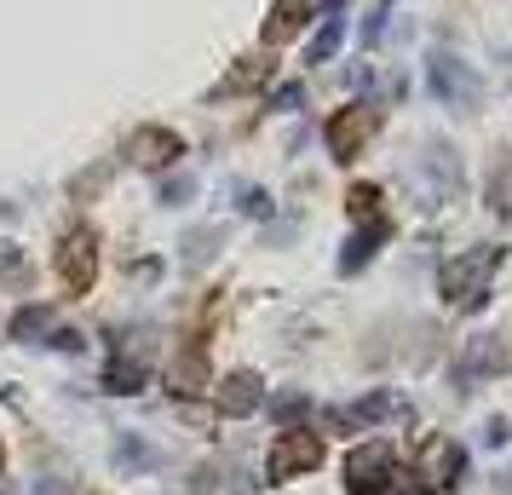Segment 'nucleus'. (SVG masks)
Returning a JSON list of instances; mask_svg holds the SVG:
<instances>
[{"label":"nucleus","mask_w":512,"mask_h":495,"mask_svg":"<svg viewBox=\"0 0 512 495\" xmlns=\"http://www.w3.org/2000/svg\"><path fill=\"white\" fill-rule=\"evenodd\" d=\"M52 265H58V283L70 294H87L98 283V231L93 225H70L52 248Z\"/></svg>","instance_id":"1"},{"label":"nucleus","mask_w":512,"mask_h":495,"mask_svg":"<svg viewBox=\"0 0 512 495\" xmlns=\"http://www.w3.org/2000/svg\"><path fill=\"white\" fill-rule=\"evenodd\" d=\"M495 265H501V248H478L472 260H449L443 265V277H438L443 300H449V306H484Z\"/></svg>","instance_id":"2"},{"label":"nucleus","mask_w":512,"mask_h":495,"mask_svg":"<svg viewBox=\"0 0 512 495\" xmlns=\"http://www.w3.org/2000/svg\"><path fill=\"white\" fill-rule=\"evenodd\" d=\"M374 127H380V110H374V104H346V110H334L328 127H323L328 156H334V162H357L363 144L374 139Z\"/></svg>","instance_id":"3"},{"label":"nucleus","mask_w":512,"mask_h":495,"mask_svg":"<svg viewBox=\"0 0 512 495\" xmlns=\"http://www.w3.org/2000/svg\"><path fill=\"white\" fill-rule=\"evenodd\" d=\"M317 461H323V438L305 432V426H288L277 444H271V455H265V472H271V484H288V478L311 472Z\"/></svg>","instance_id":"4"},{"label":"nucleus","mask_w":512,"mask_h":495,"mask_svg":"<svg viewBox=\"0 0 512 495\" xmlns=\"http://www.w3.org/2000/svg\"><path fill=\"white\" fill-rule=\"evenodd\" d=\"M397 484V461L386 444H357L346 455V490L351 495H386Z\"/></svg>","instance_id":"5"},{"label":"nucleus","mask_w":512,"mask_h":495,"mask_svg":"<svg viewBox=\"0 0 512 495\" xmlns=\"http://www.w3.org/2000/svg\"><path fill=\"white\" fill-rule=\"evenodd\" d=\"M426 81H432V93H438L443 104H455V110H466V104H478V98H484L478 75L466 70L461 58H449V52H438V58L426 64Z\"/></svg>","instance_id":"6"},{"label":"nucleus","mask_w":512,"mask_h":495,"mask_svg":"<svg viewBox=\"0 0 512 495\" xmlns=\"http://www.w3.org/2000/svg\"><path fill=\"white\" fill-rule=\"evenodd\" d=\"M179 156H185V139H179V133H167V127H144V133H133V144H127V162L150 167V173L173 167Z\"/></svg>","instance_id":"7"},{"label":"nucleus","mask_w":512,"mask_h":495,"mask_svg":"<svg viewBox=\"0 0 512 495\" xmlns=\"http://www.w3.org/2000/svg\"><path fill=\"white\" fill-rule=\"evenodd\" d=\"M461 472H466V449L455 438H426V449H420V478L432 490H449Z\"/></svg>","instance_id":"8"},{"label":"nucleus","mask_w":512,"mask_h":495,"mask_svg":"<svg viewBox=\"0 0 512 495\" xmlns=\"http://www.w3.org/2000/svg\"><path fill=\"white\" fill-rule=\"evenodd\" d=\"M380 421H409V403L397 392H374V398H357L346 415H334V426H380Z\"/></svg>","instance_id":"9"},{"label":"nucleus","mask_w":512,"mask_h":495,"mask_svg":"<svg viewBox=\"0 0 512 495\" xmlns=\"http://www.w3.org/2000/svg\"><path fill=\"white\" fill-rule=\"evenodd\" d=\"M259 398H265V386H259L254 369H236V375L219 380V409H225V415H254Z\"/></svg>","instance_id":"10"},{"label":"nucleus","mask_w":512,"mask_h":495,"mask_svg":"<svg viewBox=\"0 0 512 495\" xmlns=\"http://www.w3.org/2000/svg\"><path fill=\"white\" fill-rule=\"evenodd\" d=\"M512 363V352H507V340H501V334H478V340H472V352H466V375H501V369H507Z\"/></svg>","instance_id":"11"},{"label":"nucleus","mask_w":512,"mask_h":495,"mask_svg":"<svg viewBox=\"0 0 512 495\" xmlns=\"http://www.w3.org/2000/svg\"><path fill=\"white\" fill-rule=\"evenodd\" d=\"M300 24H305V0H277V6H271V18H265V47L294 41Z\"/></svg>","instance_id":"12"},{"label":"nucleus","mask_w":512,"mask_h":495,"mask_svg":"<svg viewBox=\"0 0 512 495\" xmlns=\"http://www.w3.org/2000/svg\"><path fill=\"white\" fill-rule=\"evenodd\" d=\"M35 334H52V306H24L6 323V340H35Z\"/></svg>","instance_id":"13"},{"label":"nucleus","mask_w":512,"mask_h":495,"mask_svg":"<svg viewBox=\"0 0 512 495\" xmlns=\"http://www.w3.org/2000/svg\"><path fill=\"white\" fill-rule=\"evenodd\" d=\"M265 75H271V64H265V58H242V70L225 75V81L213 87V98H225V93H248V87H259Z\"/></svg>","instance_id":"14"},{"label":"nucleus","mask_w":512,"mask_h":495,"mask_svg":"<svg viewBox=\"0 0 512 495\" xmlns=\"http://www.w3.org/2000/svg\"><path fill=\"white\" fill-rule=\"evenodd\" d=\"M202 380H208V363H202V352H185L179 363H173V392H179V398L202 392Z\"/></svg>","instance_id":"15"},{"label":"nucleus","mask_w":512,"mask_h":495,"mask_svg":"<svg viewBox=\"0 0 512 495\" xmlns=\"http://www.w3.org/2000/svg\"><path fill=\"white\" fill-rule=\"evenodd\" d=\"M104 386H110V392H139V386H144V363H133V357H116V363L104 369Z\"/></svg>","instance_id":"16"},{"label":"nucleus","mask_w":512,"mask_h":495,"mask_svg":"<svg viewBox=\"0 0 512 495\" xmlns=\"http://www.w3.org/2000/svg\"><path fill=\"white\" fill-rule=\"evenodd\" d=\"M351 219H380V190L374 185H351Z\"/></svg>","instance_id":"17"},{"label":"nucleus","mask_w":512,"mask_h":495,"mask_svg":"<svg viewBox=\"0 0 512 495\" xmlns=\"http://www.w3.org/2000/svg\"><path fill=\"white\" fill-rule=\"evenodd\" d=\"M374 242H380V231H363V236H357V242H351V254H346V260H340V271H357V265H363V260H369V254H374Z\"/></svg>","instance_id":"18"},{"label":"nucleus","mask_w":512,"mask_h":495,"mask_svg":"<svg viewBox=\"0 0 512 495\" xmlns=\"http://www.w3.org/2000/svg\"><path fill=\"white\" fill-rule=\"evenodd\" d=\"M334 47H340V24H328L323 35L311 41V64H323V58H328V52H334Z\"/></svg>","instance_id":"19"},{"label":"nucleus","mask_w":512,"mask_h":495,"mask_svg":"<svg viewBox=\"0 0 512 495\" xmlns=\"http://www.w3.org/2000/svg\"><path fill=\"white\" fill-rule=\"evenodd\" d=\"M271 415H277V421H300V415H305V398H300V392H288V398L271 403Z\"/></svg>","instance_id":"20"},{"label":"nucleus","mask_w":512,"mask_h":495,"mask_svg":"<svg viewBox=\"0 0 512 495\" xmlns=\"http://www.w3.org/2000/svg\"><path fill=\"white\" fill-rule=\"evenodd\" d=\"M0 461H6V449H0Z\"/></svg>","instance_id":"21"}]
</instances>
